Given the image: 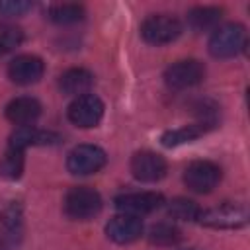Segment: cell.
<instances>
[{
  "mask_svg": "<svg viewBox=\"0 0 250 250\" xmlns=\"http://www.w3.org/2000/svg\"><path fill=\"white\" fill-rule=\"evenodd\" d=\"M246 47V29L240 23H225L213 29L209 39V51L217 59L236 57Z\"/></svg>",
  "mask_w": 250,
  "mask_h": 250,
  "instance_id": "1",
  "label": "cell"
},
{
  "mask_svg": "<svg viewBox=\"0 0 250 250\" xmlns=\"http://www.w3.org/2000/svg\"><path fill=\"white\" fill-rule=\"evenodd\" d=\"M100 209H102V197L92 188H86V186L72 188L64 197V213L70 219L86 221L96 217Z\"/></svg>",
  "mask_w": 250,
  "mask_h": 250,
  "instance_id": "2",
  "label": "cell"
},
{
  "mask_svg": "<svg viewBox=\"0 0 250 250\" xmlns=\"http://www.w3.org/2000/svg\"><path fill=\"white\" fill-rule=\"evenodd\" d=\"M182 33V23L168 14H156L143 21L141 35L150 45H166L178 39Z\"/></svg>",
  "mask_w": 250,
  "mask_h": 250,
  "instance_id": "3",
  "label": "cell"
},
{
  "mask_svg": "<svg viewBox=\"0 0 250 250\" xmlns=\"http://www.w3.org/2000/svg\"><path fill=\"white\" fill-rule=\"evenodd\" d=\"M197 221L205 227L213 229H238L246 225L248 221V211L240 203H223L219 207L199 211Z\"/></svg>",
  "mask_w": 250,
  "mask_h": 250,
  "instance_id": "4",
  "label": "cell"
},
{
  "mask_svg": "<svg viewBox=\"0 0 250 250\" xmlns=\"http://www.w3.org/2000/svg\"><path fill=\"white\" fill-rule=\"evenodd\" d=\"M105 152L96 145H78L68 152L66 168L70 174L76 176H88L105 166Z\"/></svg>",
  "mask_w": 250,
  "mask_h": 250,
  "instance_id": "5",
  "label": "cell"
},
{
  "mask_svg": "<svg viewBox=\"0 0 250 250\" xmlns=\"http://www.w3.org/2000/svg\"><path fill=\"white\" fill-rule=\"evenodd\" d=\"M205 76V66L199 61L188 59V61H178L170 64L164 72V80L168 88L172 90H186L195 84H199Z\"/></svg>",
  "mask_w": 250,
  "mask_h": 250,
  "instance_id": "6",
  "label": "cell"
},
{
  "mask_svg": "<svg viewBox=\"0 0 250 250\" xmlns=\"http://www.w3.org/2000/svg\"><path fill=\"white\" fill-rule=\"evenodd\" d=\"M221 180V168L209 160H195L184 172L186 186L195 193H209Z\"/></svg>",
  "mask_w": 250,
  "mask_h": 250,
  "instance_id": "7",
  "label": "cell"
},
{
  "mask_svg": "<svg viewBox=\"0 0 250 250\" xmlns=\"http://www.w3.org/2000/svg\"><path fill=\"white\" fill-rule=\"evenodd\" d=\"M113 203L125 215L143 217V215H148V213L160 209L164 203V197L156 191H131V193L117 195Z\"/></svg>",
  "mask_w": 250,
  "mask_h": 250,
  "instance_id": "8",
  "label": "cell"
},
{
  "mask_svg": "<svg viewBox=\"0 0 250 250\" xmlns=\"http://www.w3.org/2000/svg\"><path fill=\"white\" fill-rule=\"evenodd\" d=\"M104 115V102L94 94L78 96L68 105V119L78 127H96Z\"/></svg>",
  "mask_w": 250,
  "mask_h": 250,
  "instance_id": "9",
  "label": "cell"
},
{
  "mask_svg": "<svg viewBox=\"0 0 250 250\" xmlns=\"http://www.w3.org/2000/svg\"><path fill=\"white\" fill-rule=\"evenodd\" d=\"M23 236V215L18 201L0 205V244L14 246Z\"/></svg>",
  "mask_w": 250,
  "mask_h": 250,
  "instance_id": "10",
  "label": "cell"
},
{
  "mask_svg": "<svg viewBox=\"0 0 250 250\" xmlns=\"http://www.w3.org/2000/svg\"><path fill=\"white\" fill-rule=\"evenodd\" d=\"M131 172L141 182H158L166 176V160L152 150H141L131 158Z\"/></svg>",
  "mask_w": 250,
  "mask_h": 250,
  "instance_id": "11",
  "label": "cell"
},
{
  "mask_svg": "<svg viewBox=\"0 0 250 250\" xmlns=\"http://www.w3.org/2000/svg\"><path fill=\"white\" fill-rule=\"evenodd\" d=\"M43 70H45V64L39 57L20 55L10 62L8 76L12 82H16L20 86H29V84H35L43 76Z\"/></svg>",
  "mask_w": 250,
  "mask_h": 250,
  "instance_id": "12",
  "label": "cell"
},
{
  "mask_svg": "<svg viewBox=\"0 0 250 250\" xmlns=\"http://www.w3.org/2000/svg\"><path fill=\"white\" fill-rule=\"evenodd\" d=\"M105 232H107V236L113 242H117V244H129V242H135L137 238H141V234H143V223H141L139 217L119 213L113 219H109V223L105 227Z\"/></svg>",
  "mask_w": 250,
  "mask_h": 250,
  "instance_id": "13",
  "label": "cell"
},
{
  "mask_svg": "<svg viewBox=\"0 0 250 250\" xmlns=\"http://www.w3.org/2000/svg\"><path fill=\"white\" fill-rule=\"evenodd\" d=\"M39 115H41V104L29 96L16 98L6 105L8 121H12L14 125H20V127H29Z\"/></svg>",
  "mask_w": 250,
  "mask_h": 250,
  "instance_id": "14",
  "label": "cell"
},
{
  "mask_svg": "<svg viewBox=\"0 0 250 250\" xmlns=\"http://www.w3.org/2000/svg\"><path fill=\"white\" fill-rule=\"evenodd\" d=\"M61 141V137L53 131H43V129H35V127H20L16 133H12L8 146L18 148V150H25L27 146H35V145H57Z\"/></svg>",
  "mask_w": 250,
  "mask_h": 250,
  "instance_id": "15",
  "label": "cell"
},
{
  "mask_svg": "<svg viewBox=\"0 0 250 250\" xmlns=\"http://www.w3.org/2000/svg\"><path fill=\"white\" fill-rule=\"evenodd\" d=\"M94 84V76L86 68H68L59 78V88L66 96H84Z\"/></svg>",
  "mask_w": 250,
  "mask_h": 250,
  "instance_id": "16",
  "label": "cell"
},
{
  "mask_svg": "<svg viewBox=\"0 0 250 250\" xmlns=\"http://www.w3.org/2000/svg\"><path fill=\"white\" fill-rule=\"evenodd\" d=\"M215 123L211 121H197V123H191V125H184L180 129H174V131H166L162 135V145L164 146H176V145H182V143H189L201 135H205L209 129H213Z\"/></svg>",
  "mask_w": 250,
  "mask_h": 250,
  "instance_id": "17",
  "label": "cell"
},
{
  "mask_svg": "<svg viewBox=\"0 0 250 250\" xmlns=\"http://www.w3.org/2000/svg\"><path fill=\"white\" fill-rule=\"evenodd\" d=\"M223 10L213 8V6H199L193 8L188 14V25L193 31H207V29H217V23L221 21Z\"/></svg>",
  "mask_w": 250,
  "mask_h": 250,
  "instance_id": "18",
  "label": "cell"
},
{
  "mask_svg": "<svg viewBox=\"0 0 250 250\" xmlns=\"http://www.w3.org/2000/svg\"><path fill=\"white\" fill-rule=\"evenodd\" d=\"M49 20L59 23V25H68L76 23L84 18V8L80 4H55L47 12Z\"/></svg>",
  "mask_w": 250,
  "mask_h": 250,
  "instance_id": "19",
  "label": "cell"
},
{
  "mask_svg": "<svg viewBox=\"0 0 250 250\" xmlns=\"http://www.w3.org/2000/svg\"><path fill=\"white\" fill-rule=\"evenodd\" d=\"M23 172V150L8 146L2 162H0V176L6 180H18Z\"/></svg>",
  "mask_w": 250,
  "mask_h": 250,
  "instance_id": "20",
  "label": "cell"
},
{
  "mask_svg": "<svg viewBox=\"0 0 250 250\" xmlns=\"http://www.w3.org/2000/svg\"><path fill=\"white\" fill-rule=\"evenodd\" d=\"M199 211L201 209L191 199H184V197H178L168 205V215L178 221H197Z\"/></svg>",
  "mask_w": 250,
  "mask_h": 250,
  "instance_id": "21",
  "label": "cell"
},
{
  "mask_svg": "<svg viewBox=\"0 0 250 250\" xmlns=\"http://www.w3.org/2000/svg\"><path fill=\"white\" fill-rule=\"evenodd\" d=\"M23 41V31L14 23H0V53H10Z\"/></svg>",
  "mask_w": 250,
  "mask_h": 250,
  "instance_id": "22",
  "label": "cell"
},
{
  "mask_svg": "<svg viewBox=\"0 0 250 250\" xmlns=\"http://www.w3.org/2000/svg\"><path fill=\"white\" fill-rule=\"evenodd\" d=\"M178 240H180V230L170 223H158L150 229V242L154 244L170 246V244H176Z\"/></svg>",
  "mask_w": 250,
  "mask_h": 250,
  "instance_id": "23",
  "label": "cell"
},
{
  "mask_svg": "<svg viewBox=\"0 0 250 250\" xmlns=\"http://www.w3.org/2000/svg\"><path fill=\"white\" fill-rule=\"evenodd\" d=\"M31 8V2H25V0H2L0 2V14L2 16H21L23 12H27Z\"/></svg>",
  "mask_w": 250,
  "mask_h": 250,
  "instance_id": "24",
  "label": "cell"
},
{
  "mask_svg": "<svg viewBox=\"0 0 250 250\" xmlns=\"http://www.w3.org/2000/svg\"><path fill=\"white\" fill-rule=\"evenodd\" d=\"M0 250H12V246H6V244H0Z\"/></svg>",
  "mask_w": 250,
  "mask_h": 250,
  "instance_id": "25",
  "label": "cell"
}]
</instances>
